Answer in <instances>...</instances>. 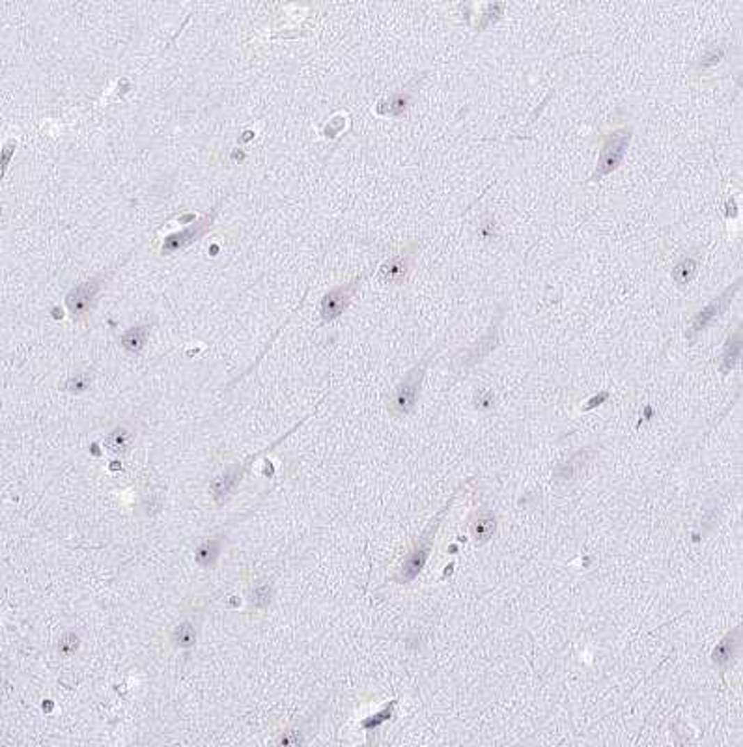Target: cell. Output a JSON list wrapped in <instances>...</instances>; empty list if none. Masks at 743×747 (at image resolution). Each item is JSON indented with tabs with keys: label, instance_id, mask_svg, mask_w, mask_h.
Segmentation results:
<instances>
[{
	"label": "cell",
	"instance_id": "5b68a950",
	"mask_svg": "<svg viewBox=\"0 0 743 747\" xmlns=\"http://www.w3.org/2000/svg\"><path fill=\"white\" fill-rule=\"evenodd\" d=\"M107 275H100V277H94V279L82 282L79 286H75L68 293L65 298V307L70 310V316L75 321H81L84 318H88L90 310L94 307L95 298L97 293L101 292V284L105 282Z\"/></svg>",
	"mask_w": 743,
	"mask_h": 747
},
{
	"label": "cell",
	"instance_id": "52a82bcc",
	"mask_svg": "<svg viewBox=\"0 0 743 747\" xmlns=\"http://www.w3.org/2000/svg\"><path fill=\"white\" fill-rule=\"evenodd\" d=\"M359 282H361V277L353 279L350 284H342V286L333 288V290H331V292L322 299V323L323 325L329 323V321L336 320V318H338L345 309H347V305H350V301H352L353 292H355V288H357Z\"/></svg>",
	"mask_w": 743,
	"mask_h": 747
},
{
	"label": "cell",
	"instance_id": "6da1fadb",
	"mask_svg": "<svg viewBox=\"0 0 743 747\" xmlns=\"http://www.w3.org/2000/svg\"><path fill=\"white\" fill-rule=\"evenodd\" d=\"M454 495H456V493H452L448 502H446L445 507L441 508L439 512L433 516V520H430L426 529L422 531L421 538L416 540L413 549H411L409 555H407V559L404 560V564H402V568H400L398 576L394 578L398 583H409V581H413V579L422 572V568H424V564L428 562V557H430V553H432L435 532H437V529H439L443 518L448 514V508H451L452 501H454Z\"/></svg>",
	"mask_w": 743,
	"mask_h": 747
},
{
	"label": "cell",
	"instance_id": "2e32d148",
	"mask_svg": "<svg viewBox=\"0 0 743 747\" xmlns=\"http://www.w3.org/2000/svg\"><path fill=\"white\" fill-rule=\"evenodd\" d=\"M92 383H94V370L88 368V370H81V372L71 374L68 381L64 383V389L73 392V394H81V392L88 391Z\"/></svg>",
	"mask_w": 743,
	"mask_h": 747
},
{
	"label": "cell",
	"instance_id": "5bb4252c",
	"mask_svg": "<svg viewBox=\"0 0 743 747\" xmlns=\"http://www.w3.org/2000/svg\"><path fill=\"white\" fill-rule=\"evenodd\" d=\"M131 441H133L131 432L125 430V428L118 426L105 438V447L109 452H112V454H127L129 447H131Z\"/></svg>",
	"mask_w": 743,
	"mask_h": 747
},
{
	"label": "cell",
	"instance_id": "277c9868",
	"mask_svg": "<svg viewBox=\"0 0 743 747\" xmlns=\"http://www.w3.org/2000/svg\"><path fill=\"white\" fill-rule=\"evenodd\" d=\"M632 128L627 129H618V131H613L609 134L605 144H603L602 155H600V161H597L596 172L592 174L591 180H600L602 176L611 174L613 170L618 169V164L622 163V159L626 155L627 144L632 140Z\"/></svg>",
	"mask_w": 743,
	"mask_h": 747
},
{
	"label": "cell",
	"instance_id": "30bf717a",
	"mask_svg": "<svg viewBox=\"0 0 743 747\" xmlns=\"http://www.w3.org/2000/svg\"><path fill=\"white\" fill-rule=\"evenodd\" d=\"M740 642H742V630H740V628H736V630L730 631V633H726L725 639L715 647L714 654H712L714 663H717V665H728L737 656Z\"/></svg>",
	"mask_w": 743,
	"mask_h": 747
},
{
	"label": "cell",
	"instance_id": "44dd1931",
	"mask_svg": "<svg viewBox=\"0 0 743 747\" xmlns=\"http://www.w3.org/2000/svg\"><path fill=\"white\" fill-rule=\"evenodd\" d=\"M79 648V639H77L73 633H70V636H65L64 639H62V642H60V652L65 654V656H70V654H73Z\"/></svg>",
	"mask_w": 743,
	"mask_h": 747
},
{
	"label": "cell",
	"instance_id": "7c38bea8",
	"mask_svg": "<svg viewBox=\"0 0 743 747\" xmlns=\"http://www.w3.org/2000/svg\"><path fill=\"white\" fill-rule=\"evenodd\" d=\"M148 339H150V325H135L122 334V346L131 353H139L146 346Z\"/></svg>",
	"mask_w": 743,
	"mask_h": 747
},
{
	"label": "cell",
	"instance_id": "9c48e42d",
	"mask_svg": "<svg viewBox=\"0 0 743 747\" xmlns=\"http://www.w3.org/2000/svg\"><path fill=\"white\" fill-rule=\"evenodd\" d=\"M409 251L400 252L398 256H392L391 260H386L380 269V280L389 282V284H402L405 275L409 271Z\"/></svg>",
	"mask_w": 743,
	"mask_h": 747
},
{
	"label": "cell",
	"instance_id": "d6986e66",
	"mask_svg": "<svg viewBox=\"0 0 743 747\" xmlns=\"http://www.w3.org/2000/svg\"><path fill=\"white\" fill-rule=\"evenodd\" d=\"M695 273H696L695 260H693V258H684V260H682V262L674 268L673 277L678 284H687V282L693 279V275Z\"/></svg>",
	"mask_w": 743,
	"mask_h": 747
},
{
	"label": "cell",
	"instance_id": "ffe728a7",
	"mask_svg": "<svg viewBox=\"0 0 743 747\" xmlns=\"http://www.w3.org/2000/svg\"><path fill=\"white\" fill-rule=\"evenodd\" d=\"M394 707H396V700L389 702V707L383 708L380 714H375V716H370V718L363 719V721H361V727L366 730L377 729L381 723H385L386 719H391L392 716H394Z\"/></svg>",
	"mask_w": 743,
	"mask_h": 747
},
{
	"label": "cell",
	"instance_id": "7a4b0ae2",
	"mask_svg": "<svg viewBox=\"0 0 743 747\" xmlns=\"http://www.w3.org/2000/svg\"><path fill=\"white\" fill-rule=\"evenodd\" d=\"M433 353L428 351V355H424L416 367H413L409 372L405 374V378L398 383L396 391L392 394V400L389 403V413L392 417H404V415L411 413L416 406V400L421 396L422 381H424V374H426V367L430 362V357Z\"/></svg>",
	"mask_w": 743,
	"mask_h": 747
},
{
	"label": "cell",
	"instance_id": "ba28073f",
	"mask_svg": "<svg viewBox=\"0 0 743 747\" xmlns=\"http://www.w3.org/2000/svg\"><path fill=\"white\" fill-rule=\"evenodd\" d=\"M737 288H740V280H737V282H736V284H734V286L728 288V290H726V292L723 293V295H721L719 299H715L714 303H710L708 307H706V309L703 310V312H698V314H696L695 320H693V327H691V333L696 334V333H698V331H703L704 327L708 325L710 321L714 320V318H717V316H719L721 312H723V310L726 309V305L730 303L732 295H734V292H736Z\"/></svg>",
	"mask_w": 743,
	"mask_h": 747
},
{
	"label": "cell",
	"instance_id": "3957f363",
	"mask_svg": "<svg viewBox=\"0 0 743 747\" xmlns=\"http://www.w3.org/2000/svg\"><path fill=\"white\" fill-rule=\"evenodd\" d=\"M279 443H282V439H279V441H275V443L271 445V447H267V449L264 450H260V452H256V454H252L249 456L243 463H237V465H232L228 467L224 473H221L219 477H217L213 482H211L210 486V491H211V497L215 499V502H224L226 499H228L232 493H234V490L237 488V486L241 484V480H243V477H245L247 473H249V469L252 467V463L260 458L262 454H265V452H269V450H273Z\"/></svg>",
	"mask_w": 743,
	"mask_h": 747
},
{
	"label": "cell",
	"instance_id": "ac0fdd59",
	"mask_svg": "<svg viewBox=\"0 0 743 747\" xmlns=\"http://www.w3.org/2000/svg\"><path fill=\"white\" fill-rule=\"evenodd\" d=\"M381 105H386V109H381V114H389V116H398L405 111V107L409 105V95L405 92H400L396 95H392L391 100H386V103H381Z\"/></svg>",
	"mask_w": 743,
	"mask_h": 747
},
{
	"label": "cell",
	"instance_id": "4fadbf2b",
	"mask_svg": "<svg viewBox=\"0 0 743 747\" xmlns=\"http://www.w3.org/2000/svg\"><path fill=\"white\" fill-rule=\"evenodd\" d=\"M219 553H221V540L219 538H210V540L200 544L196 553H194V559H196L198 567L211 568L215 567Z\"/></svg>",
	"mask_w": 743,
	"mask_h": 747
},
{
	"label": "cell",
	"instance_id": "8fae6325",
	"mask_svg": "<svg viewBox=\"0 0 743 747\" xmlns=\"http://www.w3.org/2000/svg\"><path fill=\"white\" fill-rule=\"evenodd\" d=\"M495 527H497V521H495V516H493L490 510H482L478 514V518L471 527V534H473V540L476 544H486L490 538L493 537L495 532Z\"/></svg>",
	"mask_w": 743,
	"mask_h": 747
},
{
	"label": "cell",
	"instance_id": "7402d4cb",
	"mask_svg": "<svg viewBox=\"0 0 743 747\" xmlns=\"http://www.w3.org/2000/svg\"><path fill=\"white\" fill-rule=\"evenodd\" d=\"M269 589H267V585H260V587H256L254 589V601H256L258 606H267L269 603Z\"/></svg>",
	"mask_w": 743,
	"mask_h": 747
},
{
	"label": "cell",
	"instance_id": "e0dca14e",
	"mask_svg": "<svg viewBox=\"0 0 743 747\" xmlns=\"http://www.w3.org/2000/svg\"><path fill=\"white\" fill-rule=\"evenodd\" d=\"M172 639H174V642H176L178 647H182V648L193 647L194 641H196V630H194V626L191 624V622H182V624L178 626L176 630H174Z\"/></svg>",
	"mask_w": 743,
	"mask_h": 747
},
{
	"label": "cell",
	"instance_id": "8992f818",
	"mask_svg": "<svg viewBox=\"0 0 743 747\" xmlns=\"http://www.w3.org/2000/svg\"><path fill=\"white\" fill-rule=\"evenodd\" d=\"M219 206L221 204H217L215 208H211L210 213H205L198 222H194V224L187 226L185 230H182V232L170 233L169 238L164 240L163 247H161V252H163V254H172V252L183 251V249H187L189 245H193L194 241H198L200 238H204L205 233L210 232L211 228H213V224H215L217 213H219Z\"/></svg>",
	"mask_w": 743,
	"mask_h": 747
},
{
	"label": "cell",
	"instance_id": "9a60e30c",
	"mask_svg": "<svg viewBox=\"0 0 743 747\" xmlns=\"http://www.w3.org/2000/svg\"><path fill=\"white\" fill-rule=\"evenodd\" d=\"M742 357V331H736L732 334L728 342L725 346V353H723V372H728L732 368L736 367L737 361Z\"/></svg>",
	"mask_w": 743,
	"mask_h": 747
}]
</instances>
